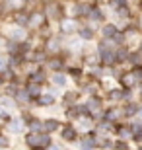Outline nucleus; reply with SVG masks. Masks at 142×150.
<instances>
[{"mask_svg": "<svg viewBox=\"0 0 142 150\" xmlns=\"http://www.w3.org/2000/svg\"><path fill=\"white\" fill-rule=\"evenodd\" d=\"M86 105H88V109H90V113H92V115H97V117L103 115V100H101V98H97L95 94L88 98Z\"/></svg>", "mask_w": 142, "mask_h": 150, "instance_id": "nucleus-1", "label": "nucleus"}, {"mask_svg": "<svg viewBox=\"0 0 142 150\" xmlns=\"http://www.w3.org/2000/svg\"><path fill=\"white\" fill-rule=\"evenodd\" d=\"M60 137L66 142H74V140H78V129L74 125H64L60 129Z\"/></svg>", "mask_w": 142, "mask_h": 150, "instance_id": "nucleus-2", "label": "nucleus"}, {"mask_svg": "<svg viewBox=\"0 0 142 150\" xmlns=\"http://www.w3.org/2000/svg\"><path fill=\"white\" fill-rule=\"evenodd\" d=\"M103 117L115 123V121H119V119H123V117H125V113H123V109H121V107H111V109H105V111H103Z\"/></svg>", "mask_w": 142, "mask_h": 150, "instance_id": "nucleus-3", "label": "nucleus"}, {"mask_svg": "<svg viewBox=\"0 0 142 150\" xmlns=\"http://www.w3.org/2000/svg\"><path fill=\"white\" fill-rule=\"evenodd\" d=\"M119 80H121V86H123V88H134V86H138L136 78H134V74H132V70H131V72H123Z\"/></svg>", "mask_w": 142, "mask_h": 150, "instance_id": "nucleus-4", "label": "nucleus"}, {"mask_svg": "<svg viewBox=\"0 0 142 150\" xmlns=\"http://www.w3.org/2000/svg\"><path fill=\"white\" fill-rule=\"evenodd\" d=\"M78 146L80 148H97V137L95 134H86V137L80 139Z\"/></svg>", "mask_w": 142, "mask_h": 150, "instance_id": "nucleus-5", "label": "nucleus"}, {"mask_svg": "<svg viewBox=\"0 0 142 150\" xmlns=\"http://www.w3.org/2000/svg\"><path fill=\"white\" fill-rule=\"evenodd\" d=\"M41 133H43V131H41ZM41 133L31 131V133L25 137V144L31 146V148H39V146H41Z\"/></svg>", "mask_w": 142, "mask_h": 150, "instance_id": "nucleus-6", "label": "nucleus"}, {"mask_svg": "<svg viewBox=\"0 0 142 150\" xmlns=\"http://www.w3.org/2000/svg\"><path fill=\"white\" fill-rule=\"evenodd\" d=\"M60 29H62V33H72V31H78V28H76V20H74V18L62 20V22H60Z\"/></svg>", "mask_w": 142, "mask_h": 150, "instance_id": "nucleus-7", "label": "nucleus"}, {"mask_svg": "<svg viewBox=\"0 0 142 150\" xmlns=\"http://www.w3.org/2000/svg\"><path fill=\"white\" fill-rule=\"evenodd\" d=\"M45 16L49 18H60V6L59 2H49L45 6Z\"/></svg>", "mask_w": 142, "mask_h": 150, "instance_id": "nucleus-8", "label": "nucleus"}, {"mask_svg": "<svg viewBox=\"0 0 142 150\" xmlns=\"http://www.w3.org/2000/svg\"><path fill=\"white\" fill-rule=\"evenodd\" d=\"M117 31H119V28H117L115 23H105L103 28H101V35H103V39H113Z\"/></svg>", "mask_w": 142, "mask_h": 150, "instance_id": "nucleus-9", "label": "nucleus"}, {"mask_svg": "<svg viewBox=\"0 0 142 150\" xmlns=\"http://www.w3.org/2000/svg\"><path fill=\"white\" fill-rule=\"evenodd\" d=\"M45 22V14H41V12H35V14H31L29 16V25L28 28H41V23Z\"/></svg>", "mask_w": 142, "mask_h": 150, "instance_id": "nucleus-10", "label": "nucleus"}, {"mask_svg": "<svg viewBox=\"0 0 142 150\" xmlns=\"http://www.w3.org/2000/svg\"><path fill=\"white\" fill-rule=\"evenodd\" d=\"M25 90L29 92V96H31V98H39V96L43 94V88H41V84H39V82H33V80L28 84V86H25Z\"/></svg>", "mask_w": 142, "mask_h": 150, "instance_id": "nucleus-11", "label": "nucleus"}, {"mask_svg": "<svg viewBox=\"0 0 142 150\" xmlns=\"http://www.w3.org/2000/svg\"><path fill=\"white\" fill-rule=\"evenodd\" d=\"M138 109H140V105L131 100L125 107H123V113H125V117H134V115H138Z\"/></svg>", "mask_w": 142, "mask_h": 150, "instance_id": "nucleus-12", "label": "nucleus"}, {"mask_svg": "<svg viewBox=\"0 0 142 150\" xmlns=\"http://www.w3.org/2000/svg\"><path fill=\"white\" fill-rule=\"evenodd\" d=\"M8 129H10L14 134L23 133V121H22V119H10V123H8Z\"/></svg>", "mask_w": 142, "mask_h": 150, "instance_id": "nucleus-13", "label": "nucleus"}, {"mask_svg": "<svg viewBox=\"0 0 142 150\" xmlns=\"http://www.w3.org/2000/svg\"><path fill=\"white\" fill-rule=\"evenodd\" d=\"M59 125L60 123L57 119H47V121H43V131L51 134V133H55V131H59Z\"/></svg>", "mask_w": 142, "mask_h": 150, "instance_id": "nucleus-14", "label": "nucleus"}, {"mask_svg": "<svg viewBox=\"0 0 142 150\" xmlns=\"http://www.w3.org/2000/svg\"><path fill=\"white\" fill-rule=\"evenodd\" d=\"M78 35H80V39H84V41H92V39L95 37V31H93L92 28H80L78 29Z\"/></svg>", "mask_w": 142, "mask_h": 150, "instance_id": "nucleus-15", "label": "nucleus"}, {"mask_svg": "<svg viewBox=\"0 0 142 150\" xmlns=\"http://www.w3.org/2000/svg\"><path fill=\"white\" fill-rule=\"evenodd\" d=\"M39 103H41V105H53V103H55V94H53V92L41 94L39 96Z\"/></svg>", "mask_w": 142, "mask_h": 150, "instance_id": "nucleus-16", "label": "nucleus"}, {"mask_svg": "<svg viewBox=\"0 0 142 150\" xmlns=\"http://www.w3.org/2000/svg\"><path fill=\"white\" fill-rule=\"evenodd\" d=\"M88 18H90L92 22H103V12L99 10V8H95V6H92V10H90Z\"/></svg>", "mask_w": 142, "mask_h": 150, "instance_id": "nucleus-17", "label": "nucleus"}, {"mask_svg": "<svg viewBox=\"0 0 142 150\" xmlns=\"http://www.w3.org/2000/svg\"><path fill=\"white\" fill-rule=\"evenodd\" d=\"M14 22H16L18 25H22V28H28L29 25V16H25L23 12H18L16 16H14Z\"/></svg>", "mask_w": 142, "mask_h": 150, "instance_id": "nucleus-18", "label": "nucleus"}, {"mask_svg": "<svg viewBox=\"0 0 142 150\" xmlns=\"http://www.w3.org/2000/svg\"><path fill=\"white\" fill-rule=\"evenodd\" d=\"M66 82H68V80H66V76L60 72V70H57V72L53 74V84H55V86H60V88H62V86H66Z\"/></svg>", "mask_w": 142, "mask_h": 150, "instance_id": "nucleus-19", "label": "nucleus"}, {"mask_svg": "<svg viewBox=\"0 0 142 150\" xmlns=\"http://www.w3.org/2000/svg\"><path fill=\"white\" fill-rule=\"evenodd\" d=\"M28 125H29V131H35V133L43 131V121H39V119H28Z\"/></svg>", "mask_w": 142, "mask_h": 150, "instance_id": "nucleus-20", "label": "nucleus"}, {"mask_svg": "<svg viewBox=\"0 0 142 150\" xmlns=\"http://www.w3.org/2000/svg\"><path fill=\"white\" fill-rule=\"evenodd\" d=\"M49 68L51 70H62V68H64V62H62V59H51L49 61Z\"/></svg>", "mask_w": 142, "mask_h": 150, "instance_id": "nucleus-21", "label": "nucleus"}, {"mask_svg": "<svg viewBox=\"0 0 142 150\" xmlns=\"http://www.w3.org/2000/svg\"><path fill=\"white\" fill-rule=\"evenodd\" d=\"M29 98H31V96H29V92H28V90H20V92L16 94V100L20 101V103H28V101H29Z\"/></svg>", "mask_w": 142, "mask_h": 150, "instance_id": "nucleus-22", "label": "nucleus"}, {"mask_svg": "<svg viewBox=\"0 0 142 150\" xmlns=\"http://www.w3.org/2000/svg\"><path fill=\"white\" fill-rule=\"evenodd\" d=\"M129 0H111V8L113 10H121V8H129Z\"/></svg>", "mask_w": 142, "mask_h": 150, "instance_id": "nucleus-23", "label": "nucleus"}, {"mask_svg": "<svg viewBox=\"0 0 142 150\" xmlns=\"http://www.w3.org/2000/svg\"><path fill=\"white\" fill-rule=\"evenodd\" d=\"M107 98L111 101H123V90H111Z\"/></svg>", "mask_w": 142, "mask_h": 150, "instance_id": "nucleus-24", "label": "nucleus"}, {"mask_svg": "<svg viewBox=\"0 0 142 150\" xmlns=\"http://www.w3.org/2000/svg\"><path fill=\"white\" fill-rule=\"evenodd\" d=\"M76 100H78L76 92H66V94H64V103H66V105H72Z\"/></svg>", "mask_w": 142, "mask_h": 150, "instance_id": "nucleus-25", "label": "nucleus"}, {"mask_svg": "<svg viewBox=\"0 0 142 150\" xmlns=\"http://www.w3.org/2000/svg\"><path fill=\"white\" fill-rule=\"evenodd\" d=\"M31 80L33 82H45V72L43 70H35V72H31Z\"/></svg>", "mask_w": 142, "mask_h": 150, "instance_id": "nucleus-26", "label": "nucleus"}, {"mask_svg": "<svg viewBox=\"0 0 142 150\" xmlns=\"http://www.w3.org/2000/svg\"><path fill=\"white\" fill-rule=\"evenodd\" d=\"M49 47H47V49L51 51V53H57V51H60V43L59 41H57V39H49Z\"/></svg>", "mask_w": 142, "mask_h": 150, "instance_id": "nucleus-27", "label": "nucleus"}, {"mask_svg": "<svg viewBox=\"0 0 142 150\" xmlns=\"http://www.w3.org/2000/svg\"><path fill=\"white\" fill-rule=\"evenodd\" d=\"M23 35H25V31H23V29H22V25H20V28H16V29H14L12 37H14V39H23Z\"/></svg>", "mask_w": 142, "mask_h": 150, "instance_id": "nucleus-28", "label": "nucleus"}, {"mask_svg": "<svg viewBox=\"0 0 142 150\" xmlns=\"http://www.w3.org/2000/svg\"><path fill=\"white\" fill-rule=\"evenodd\" d=\"M33 61H35V62L45 61V53H43V51H37V53H35V57H33Z\"/></svg>", "mask_w": 142, "mask_h": 150, "instance_id": "nucleus-29", "label": "nucleus"}, {"mask_svg": "<svg viewBox=\"0 0 142 150\" xmlns=\"http://www.w3.org/2000/svg\"><path fill=\"white\" fill-rule=\"evenodd\" d=\"M70 74L76 78V80H78V78H82V70H80V68H70Z\"/></svg>", "mask_w": 142, "mask_h": 150, "instance_id": "nucleus-30", "label": "nucleus"}, {"mask_svg": "<svg viewBox=\"0 0 142 150\" xmlns=\"http://www.w3.org/2000/svg\"><path fill=\"white\" fill-rule=\"evenodd\" d=\"M8 146H10V142H8V139L0 134V148H8Z\"/></svg>", "mask_w": 142, "mask_h": 150, "instance_id": "nucleus-31", "label": "nucleus"}, {"mask_svg": "<svg viewBox=\"0 0 142 150\" xmlns=\"http://www.w3.org/2000/svg\"><path fill=\"white\" fill-rule=\"evenodd\" d=\"M6 67H8V62H6V57L0 55V70H4Z\"/></svg>", "mask_w": 142, "mask_h": 150, "instance_id": "nucleus-32", "label": "nucleus"}, {"mask_svg": "<svg viewBox=\"0 0 142 150\" xmlns=\"http://www.w3.org/2000/svg\"><path fill=\"white\" fill-rule=\"evenodd\" d=\"M115 148H129V144H126V142H121V139H119L115 142Z\"/></svg>", "mask_w": 142, "mask_h": 150, "instance_id": "nucleus-33", "label": "nucleus"}, {"mask_svg": "<svg viewBox=\"0 0 142 150\" xmlns=\"http://www.w3.org/2000/svg\"><path fill=\"white\" fill-rule=\"evenodd\" d=\"M138 115H140V117H142V105H140V109H138Z\"/></svg>", "mask_w": 142, "mask_h": 150, "instance_id": "nucleus-34", "label": "nucleus"}, {"mask_svg": "<svg viewBox=\"0 0 142 150\" xmlns=\"http://www.w3.org/2000/svg\"><path fill=\"white\" fill-rule=\"evenodd\" d=\"M2 82H4V80H2V78H0V86H2Z\"/></svg>", "mask_w": 142, "mask_h": 150, "instance_id": "nucleus-35", "label": "nucleus"}, {"mask_svg": "<svg viewBox=\"0 0 142 150\" xmlns=\"http://www.w3.org/2000/svg\"><path fill=\"white\" fill-rule=\"evenodd\" d=\"M140 51H142V41H140Z\"/></svg>", "mask_w": 142, "mask_h": 150, "instance_id": "nucleus-36", "label": "nucleus"}, {"mask_svg": "<svg viewBox=\"0 0 142 150\" xmlns=\"http://www.w3.org/2000/svg\"><path fill=\"white\" fill-rule=\"evenodd\" d=\"M140 100H142V92H140Z\"/></svg>", "mask_w": 142, "mask_h": 150, "instance_id": "nucleus-37", "label": "nucleus"}, {"mask_svg": "<svg viewBox=\"0 0 142 150\" xmlns=\"http://www.w3.org/2000/svg\"><path fill=\"white\" fill-rule=\"evenodd\" d=\"M140 10H142V2H140Z\"/></svg>", "mask_w": 142, "mask_h": 150, "instance_id": "nucleus-38", "label": "nucleus"}, {"mask_svg": "<svg viewBox=\"0 0 142 150\" xmlns=\"http://www.w3.org/2000/svg\"><path fill=\"white\" fill-rule=\"evenodd\" d=\"M0 111H2V107H0Z\"/></svg>", "mask_w": 142, "mask_h": 150, "instance_id": "nucleus-39", "label": "nucleus"}]
</instances>
